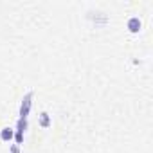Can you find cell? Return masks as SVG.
I'll return each instance as SVG.
<instances>
[{
	"instance_id": "obj_1",
	"label": "cell",
	"mask_w": 153,
	"mask_h": 153,
	"mask_svg": "<svg viewBox=\"0 0 153 153\" xmlns=\"http://www.w3.org/2000/svg\"><path fill=\"white\" fill-rule=\"evenodd\" d=\"M33 97H34V92H27L24 97H22V103H20V110H18V115L27 119L29 112H31V106H33Z\"/></svg>"
},
{
	"instance_id": "obj_2",
	"label": "cell",
	"mask_w": 153,
	"mask_h": 153,
	"mask_svg": "<svg viewBox=\"0 0 153 153\" xmlns=\"http://www.w3.org/2000/svg\"><path fill=\"white\" fill-rule=\"evenodd\" d=\"M126 29H128L131 34H137V33L142 29V22H140V18H139V16H130L128 22H126Z\"/></svg>"
},
{
	"instance_id": "obj_3",
	"label": "cell",
	"mask_w": 153,
	"mask_h": 153,
	"mask_svg": "<svg viewBox=\"0 0 153 153\" xmlns=\"http://www.w3.org/2000/svg\"><path fill=\"white\" fill-rule=\"evenodd\" d=\"M13 139H15V128L6 126V128L0 130V140H4V142H11Z\"/></svg>"
},
{
	"instance_id": "obj_4",
	"label": "cell",
	"mask_w": 153,
	"mask_h": 153,
	"mask_svg": "<svg viewBox=\"0 0 153 153\" xmlns=\"http://www.w3.org/2000/svg\"><path fill=\"white\" fill-rule=\"evenodd\" d=\"M38 124H40L43 130L51 128V124H52V121H51V115H49L47 112H42V114H40V117H38Z\"/></svg>"
},
{
	"instance_id": "obj_5",
	"label": "cell",
	"mask_w": 153,
	"mask_h": 153,
	"mask_svg": "<svg viewBox=\"0 0 153 153\" xmlns=\"http://www.w3.org/2000/svg\"><path fill=\"white\" fill-rule=\"evenodd\" d=\"M9 153H20V146L11 144V146H9Z\"/></svg>"
}]
</instances>
